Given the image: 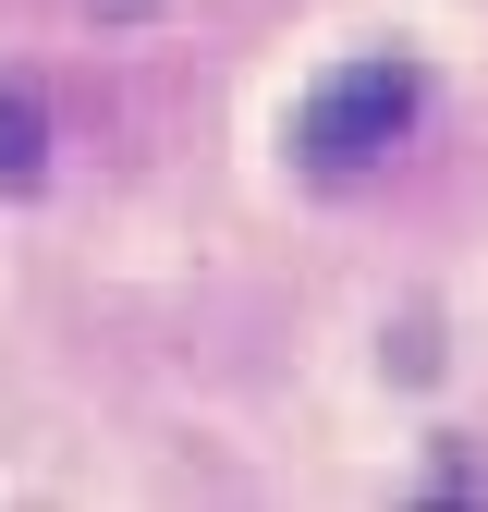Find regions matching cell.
<instances>
[{"instance_id": "6da1fadb", "label": "cell", "mask_w": 488, "mask_h": 512, "mask_svg": "<svg viewBox=\"0 0 488 512\" xmlns=\"http://www.w3.org/2000/svg\"><path fill=\"white\" fill-rule=\"evenodd\" d=\"M403 122H415V74L403 61H354V74H330L318 98H305V159L318 171H366Z\"/></svg>"}, {"instance_id": "7a4b0ae2", "label": "cell", "mask_w": 488, "mask_h": 512, "mask_svg": "<svg viewBox=\"0 0 488 512\" xmlns=\"http://www.w3.org/2000/svg\"><path fill=\"white\" fill-rule=\"evenodd\" d=\"M37 171H49V122L25 86H0V183H37Z\"/></svg>"}]
</instances>
